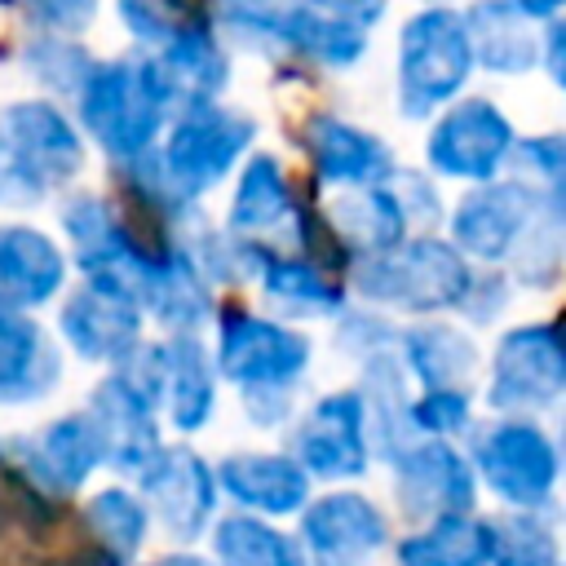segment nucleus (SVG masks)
Returning <instances> with one entry per match:
<instances>
[{
  "instance_id": "nucleus-3",
  "label": "nucleus",
  "mask_w": 566,
  "mask_h": 566,
  "mask_svg": "<svg viewBox=\"0 0 566 566\" xmlns=\"http://www.w3.org/2000/svg\"><path fill=\"white\" fill-rule=\"evenodd\" d=\"M119 13L142 40H172L181 31V0H119Z\"/></svg>"
},
{
  "instance_id": "nucleus-7",
  "label": "nucleus",
  "mask_w": 566,
  "mask_h": 566,
  "mask_svg": "<svg viewBox=\"0 0 566 566\" xmlns=\"http://www.w3.org/2000/svg\"><path fill=\"white\" fill-rule=\"evenodd\" d=\"M0 4H9V0H0Z\"/></svg>"
},
{
  "instance_id": "nucleus-4",
  "label": "nucleus",
  "mask_w": 566,
  "mask_h": 566,
  "mask_svg": "<svg viewBox=\"0 0 566 566\" xmlns=\"http://www.w3.org/2000/svg\"><path fill=\"white\" fill-rule=\"evenodd\" d=\"M9 4H22L35 22L57 27V31H80L97 13V0H9Z\"/></svg>"
},
{
  "instance_id": "nucleus-2",
  "label": "nucleus",
  "mask_w": 566,
  "mask_h": 566,
  "mask_svg": "<svg viewBox=\"0 0 566 566\" xmlns=\"http://www.w3.org/2000/svg\"><path fill=\"white\" fill-rule=\"evenodd\" d=\"M469 35V53H478L495 71H526L535 62V31L509 0H478L460 18Z\"/></svg>"
},
{
  "instance_id": "nucleus-5",
  "label": "nucleus",
  "mask_w": 566,
  "mask_h": 566,
  "mask_svg": "<svg viewBox=\"0 0 566 566\" xmlns=\"http://www.w3.org/2000/svg\"><path fill=\"white\" fill-rule=\"evenodd\" d=\"M301 9H314V13H323V18H336V22H354V27H371L380 13H385V4L389 0H296Z\"/></svg>"
},
{
  "instance_id": "nucleus-6",
  "label": "nucleus",
  "mask_w": 566,
  "mask_h": 566,
  "mask_svg": "<svg viewBox=\"0 0 566 566\" xmlns=\"http://www.w3.org/2000/svg\"><path fill=\"white\" fill-rule=\"evenodd\" d=\"M509 4H513L522 18H544V22L557 18V9H562V0H509Z\"/></svg>"
},
{
  "instance_id": "nucleus-1",
  "label": "nucleus",
  "mask_w": 566,
  "mask_h": 566,
  "mask_svg": "<svg viewBox=\"0 0 566 566\" xmlns=\"http://www.w3.org/2000/svg\"><path fill=\"white\" fill-rule=\"evenodd\" d=\"M469 35L460 13L429 4L402 27V93L416 102H438L447 97L464 75H469Z\"/></svg>"
}]
</instances>
